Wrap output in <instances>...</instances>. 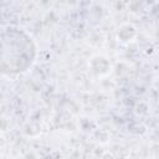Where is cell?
Returning <instances> with one entry per match:
<instances>
[{
	"label": "cell",
	"mask_w": 159,
	"mask_h": 159,
	"mask_svg": "<svg viewBox=\"0 0 159 159\" xmlns=\"http://www.w3.org/2000/svg\"><path fill=\"white\" fill-rule=\"evenodd\" d=\"M36 58V45L22 29H0V73L12 76L26 72Z\"/></svg>",
	"instance_id": "cell-1"
}]
</instances>
